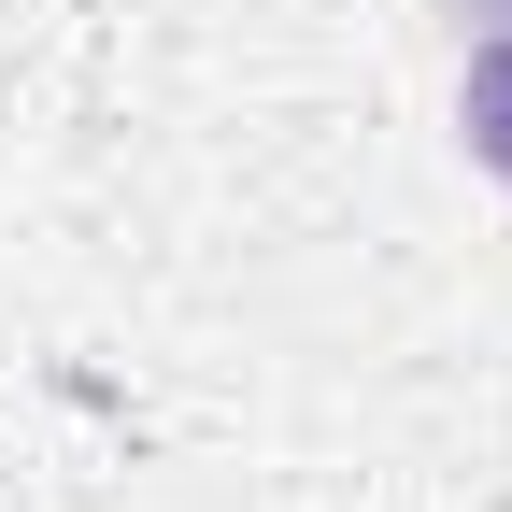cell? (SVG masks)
Segmentation results:
<instances>
[{
    "label": "cell",
    "mask_w": 512,
    "mask_h": 512,
    "mask_svg": "<svg viewBox=\"0 0 512 512\" xmlns=\"http://www.w3.org/2000/svg\"><path fill=\"white\" fill-rule=\"evenodd\" d=\"M456 143L512 185V29H498V43H470V72H456Z\"/></svg>",
    "instance_id": "cell-1"
}]
</instances>
